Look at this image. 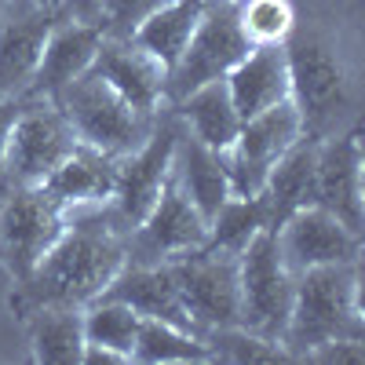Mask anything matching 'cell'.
I'll use <instances>...</instances> for the list:
<instances>
[{
    "instance_id": "cell-17",
    "label": "cell",
    "mask_w": 365,
    "mask_h": 365,
    "mask_svg": "<svg viewBox=\"0 0 365 365\" xmlns=\"http://www.w3.org/2000/svg\"><path fill=\"white\" fill-rule=\"evenodd\" d=\"M103 37H106V34H103L99 26H91V22L55 19L51 29H48V41H44V51H41V63H37L34 84H29L26 96L55 99L70 81H77L81 73L91 70Z\"/></svg>"
},
{
    "instance_id": "cell-12",
    "label": "cell",
    "mask_w": 365,
    "mask_h": 365,
    "mask_svg": "<svg viewBox=\"0 0 365 365\" xmlns=\"http://www.w3.org/2000/svg\"><path fill=\"white\" fill-rule=\"evenodd\" d=\"M208 241V220L168 175L154 208L128 230V263H172Z\"/></svg>"
},
{
    "instance_id": "cell-14",
    "label": "cell",
    "mask_w": 365,
    "mask_h": 365,
    "mask_svg": "<svg viewBox=\"0 0 365 365\" xmlns=\"http://www.w3.org/2000/svg\"><path fill=\"white\" fill-rule=\"evenodd\" d=\"M365 150L361 128H347L340 135H329L318 143L314 158V205L332 212L340 223L361 234L365 227Z\"/></svg>"
},
{
    "instance_id": "cell-22",
    "label": "cell",
    "mask_w": 365,
    "mask_h": 365,
    "mask_svg": "<svg viewBox=\"0 0 365 365\" xmlns=\"http://www.w3.org/2000/svg\"><path fill=\"white\" fill-rule=\"evenodd\" d=\"M179 125L187 128L197 143H205L216 154H227L241 132V113L234 110V99L227 91V81H208L194 88L190 96L172 103Z\"/></svg>"
},
{
    "instance_id": "cell-8",
    "label": "cell",
    "mask_w": 365,
    "mask_h": 365,
    "mask_svg": "<svg viewBox=\"0 0 365 365\" xmlns=\"http://www.w3.org/2000/svg\"><path fill=\"white\" fill-rule=\"evenodd\" d=\"M179 303L187 311L197 336L212 329L237 325L241 318V292H237V256L223 249H194L168 263Z\"/></svg>"
},
{
    "instance_id": "cell-16",
    "label": "cell",
    "mask_w": 365,
    "mask_h": 365,
    "mask_svg": "<svg viewBox=\"0 0 365 365\" xmlns=\"http://www.w3.org/2000/svg\"><path fill=\"white\" fill-rule=\"evenodd\" d=\"M91 70H96L113 91H120L135 110L158 113L165 106L168 70L146 48H139L132 37H103Z\"/></svg>"
},
{
    "instance_id": "cell-5",
    "label": "cell",
    "mask_w": 365,
    "mask_h": 365,
    "mask_svg": "<svg viewBox=\"0 0 365 365\" xmlns=\"http://www.w3.org/2000/svg\"><path fill=\"white\" fill-rule=\"evenodd\" d=\"M237 292H241L237 325L282 344V332L292 311V296H296V274L285 267L278 252L274 227H263L237 252Z\"/></svg>"
},
{
    "instance_id": "cell-33",
    "label": "cell",
    "mask_w": 365,
    "mask_h": 365,
    "mask_svg": "<svg viewBox=\"0 0 365 365\" xmlns=\"http://www.w3.org/2000/svg\"><path fill=\"white\" fill-rule=\"evenodd\" d=\"M19 106H22V96L19 99H0V201H4L15 187L8 182V168H4V158H8V132L19 117Z\"/></svg>"
},
{
    "instance_id": "cell-9",
    "label": "cell",
    "mask_w": 365,
    "mask_h": 365,
    "mask_svg": "<svg viewBox=\"0 0 365 365\" xmlns=\"http://www.w3.org/2000/svg\"><path fill=\"white\" fill-rule=\"evenodd\" d=\"M77 146V132L55 99L22 96L19 117L8 132V182L11 187H41Z\"/></svg>"
},
{
    "instance_id": "cell-32",
    "label": "cell",
    "mask_w": 365,
    "mask_h": 365,
    "mask_svg": "<svg viewBox=\"0 0 365 365\" xmlns=\"http://www.w3.org/2000/svg\"><path fill=\"white\" fill-rule=\"evenodd\" d=\"M303 361H311V365H365V340H332V344H322Z\"/></svg>"
},
{
    "instance_id": "cell-24",
    "label": "cell",
    "mask_w": 365,
    "mask_h": 365,
    "mask_svg": "<svg viewBox=\"0 0 365 365\" xmlns=\"http://www.w3.org/2000/svg\"><path fill=\"white\" fill-rule=\"evenodd\" d=\"M29 354L37 365H81L84 354V311L41 307L22 318Z\"/></svg>"
},
{
    "instance_id": "cell-2",
    "label": "cell",
    "mask_w": 365,
    "mask_h": 365,
    "mask_svg": "<svg viewBox=\"0 0 365 365\" xmlns=\"http://www.w3.org/2000/svg\"><path fill=\"white\" fill-rule=\"evenodd\" d=\"M292 103L307 139H329L358 125V73L340 34L329 26H299L285 41Z\"/></svg>"
},
{
    "instance_id": "cell-3",
    "label": "cell",
    "mask_w": 365,
    "mask_h": 365,
    "mask_svg": "<svg viewBox=\"0 0 365 365\" xmlns=\"http://www.w3.org/2000/svg\"><path fill=\"white\" fill-rule=\"evenodd\" d=\"M332 340H365L361 259L314 267L296 278L282 347L292 354V361H303L314 347Z\"/></svg>"
},
{
    "instance_id": "cell-25",
    "label": "cell",
    "mask_w": 365,
    "mask_h": 365,
    "mask_svg": "<svg viewBox=\"0 0 365 365\" xmlns=\"http://www.w3.org/2000/svg\"><path fill=\"white\" fill-rule=\"evenodd\" d=\"M201 11H205V0H165L158 11H150L135 26L132 41L146 48L165 70H172L179 63L182 48L190 44L194 29L201 22Z\"/></svg>"
},
{
    "instance_id": "cell-13",
    "label": "cell",
    "mask_w": 365,
    "mask_h": 365,
    "mask_svg": "<svg viewBox=\"0 0 365 365\" xmlns=\"http://www.w3.org/2000/svg\"><path fill=\"white\" fill-rule=\"evenodd\" d=\"M274 237H278V252H282L285 267L296 278L314 267L361 259V234L351 230L347 223H340L322 205L296 208L292 216H285L274 227Z\"/></svg>"
},
{
    "instance_id": "cell-31",
    "label": "cell",
    "mask_w": 365,
    "mask_h": 365,
    "mask_svg": "<svg viewBox=\"0 0 365 365\" xmlns=\"http://www.w3.org/2000/svg\"><path fill=\"white\" fill-rule=\"evenodd\" d=\"M165 0H103V34L106 37H132L135 26L150 15L158 11Z\"/></svg>"
},
{
    "instance_id": "cell-6",
    "label": "cell",
    "mask_w": 365,
    "mask_h": 365,
    "mask_svg": "<svg viewBox=\"0 0 365 365\" xmlns=\"http://www.w3.org/2000/svg\"><path fill=\"white\" fill-rule=\"evenodd\" d=\"M252 44L245 41L237 26V4L234 0H205L201 22L194 29L190 44L182 48L179 63L168 70L165 81V106L179 103L182 96H190L194 88L208 81H223L241 58H245Z\"/></svg>"
},
{
    "instance_id": "cell-20",
    "label": "cell",
    "mask_w": 365,
    "mask_h": 365,
    "mask_svg": "<svg viewBox=\"0 0 365 365\" xmlns=\"http://www.w3.org/2000/svg\"><path fill=\"white\" fill-rule=\"evenodd\" d=\"M106 299H120L139 314V318H150V322H168V325H179V329H190V318L179 303V292H175V278L168 263H125L120 274L106 285L103 292Z\"/></svg>"
},
{
    "instance_id": "cell-26",
    "label": "cell",
    "mask_w": 365,
    "mask_h": 365,
    "mask_svg": "<svg viewBox=\"0 0 365 365\" xmlns=\"http://www.w3.org/2000/svg\"><path fill=\"white\" fill-rule=\"evenodd\" d=\"M132 361L143 365H182V361H212L208 344L190 329H179L168 322H150L143 318Z\"/></svg>"
},
{
    "instance_id": "cell-11",
    "label": "cell",
    "mask_w": 365,
    "mask_h": 365,
    "mask_svg": "<svg viewBox=\"0 0 365 365\" xmlns=\"http://www.w3.org/2000/svg\"><path fill=\"white\" fill-rule=\"evenodd\" d=\"M303 139V120L292 99L270 106L249 120H241V132L234 146L223 154L227 179H230V194L237 197H256L263 190V182L270 168L278 165L289 150Z\"/></svg>"
},
{
    "instance_id": "cell-10",
    "label": "cell",
    "mask_w": 365,
    "mask_h": 365,
    "mask_svg": "<svg viewBox=\"0 0 365 365\" xmlns=\"http://www.w3.org/2000/svg\"><path fill=\"white\" fill-rule=\"evenodd\" d=\"M175 139H179V117L172 106H161V113L154 120V132L132 154L117 158V179H113V194H110L106 208L125 230H132L154 208L161 187L168 182Z\"/></svg>"
},
{
    "instance_id": "cell-28",
    "label": "cell",
    "mask_w": 365,
    "mask_h": 365,
    "mask_svg": "<svg viewBox=\"0 0 365 365\" xmlns=\"http://www.w3.org/2000/svg\"><path fill=\"white\" fill-rule=\"evenodd\" d=\"M263 227H270V223H267V205H263V197H259V194H256V197H237V194H230V197L220 205L216 216L208 220V241H205V245L237 256Z\"/></svg>"
},
{
    "instance_id": "cell-30",
    "label": "cell",
    "mask_w": 365,
    "mask_h": 365,
    "mask_svg": "<svg viewBox=\"0 0 365 365\" xmlns=\"http://www.w3.org/2000/svg\"><path fill=\"white\" fill-rule=\"evenodd\" d=\"M237 26L252 48L285 44L296 29V4L292 0H234Z\"/></svg>"
},
{
    "instance_id": "cell-34",
    "label": "cell",
    "mask_w": 365,
    "mask_h": 365,
    "mask_svg": "<svg viewBox=\"0 0 365 365\" xmlns=\"http://www.w3.org/2000/svg\"><path fill=\"white\" fill-rule=\"evenodd\" d=\"M55 19H73V22L99 26V19H103V0H58V4H55ZM99 29H103V26H99Z\"/></svg>"
},
{
    "instance_id": "cell-15",
    "label": "cell",
    "mask_w": 365,
    "mask_h": 365,
    "mask_svg": "<svg viewBox=\"0 0 365 365\" xmlns=\"http://www.w3.org/2000/svg\"><path fill=\"white\" fill-rule=\"evenodd\" d=\"M55 11L37 0H0V99L29 91Z\"/></svg>"
},
{
    "instance_id": "cell-27",
    "label": "cell",
    "mask_w": 365,
    "mask_h": 365,
    "mask_svg": "<svg viewBox=\"0 0 365 365\" xmlns=\"http://www.w3.org/2000/svg\"><path fill=\"white\" fill-rule=\"evenodd\" d=\"M139 325H143V318L128 307V303L99 296L96 303H88V307H84V344L106 347V351L120 354V358L132 365Z\"/></svg>"
},
{
    "instance_id": "cell-19",
    "label": "cell",
    "mask_w": 365,
    "mask_h": 365,
    "mask_svg": "<svg viewBox=\"0 0 365 365\" xmlns=\"http://www.w3.org/2000/svg\"><path fill=\"white\" fill-rule=\"evenodd\" d=\"M113 179H117V158L77 143L41 187L73 216L84 208H103L113 194Z\"/></svg>"
},
{
    "instance_id": "cell-23",
    "label": "cell",
    "mask_w": 365,
    "mask_h": 365,
    "mask_svg": "<svg viewBox=\"0 0 365 365\" xmlns=\"http://www.w3.org/2000/svg\"><path fill=\"white\" fill-rule=\"evenodd\" d=\"M314 158H318V139L303 135L289 154L270 168L263 190H259L270 227H278L296 208L314 205Z\"/></svg>"
},
{
    "instance_id": "cell-4",
    "label": "cell",
    "mask_w": 365,
    "mask_h": 365,
    "mask_svg": "<svg viewBox=\"0 0 365 365\" xmlns=\"http://www.w3.org/2000/svg\"><path fill=\"white\" fill-rule=\"evenodd\" d=\"M58 110L66 113V120L77 132V143L103 150L110 158H125L154 132L158 113L135 110L120 91H113L96 70L81 73L77 81H70L63 91L55 96Z\"/></svg>"
},
{
    "instance_id": "cell-1",
    "label": "cell",
    "mask_w": 365,
    "mask_h": 365,
    "mask_svg": "<svg viewBox=\"0 0 365 365\" xmlns=\"http://www.w3.org/2000/svg\"><path fill=\"white\" fill-rule=\"evenodd\" d=\"M128 263V230L120 227L110 208L73 212L63 237L48 249L34 274L11 285L8 307L22 322L41 307H73L84 311L96 303L106 285Z\"/></svg>"
},
{
    "instance_id": "cell-29",
    "label": "cell",
    "mask_w": 365,
    "mask_h": 365,
    "mask_svg": "<svg viewBox=\"0 0 365 365\" xmlns=\"http://www.w3.org/2000/svg\"><path fill=\"white\" fill-rule=\"evenodd\" d=\"M208 344L212 361H227V365H274V361H292V354L278 344L267 340L259 332H249L245 325H227V329H212L201 336Z\"/></svg>"
},
{
    "instance_id": "cell-7",
    "label": "cell",
    "mask_w": 365,
    "mask_h": 365,
    "mask_svg": "<svg viewBox=\"0 0 365 365\" xmlns=\"http://www.w3.org/2000/svg\"><path fill=\"white\" fill-rule=\"evenodd\" d=\"M70 212L44 187H15L0 201V267L11 285L29 278L48 249L63 237Z\"/></svg>"
},
{
    "instance_id": "cell-18",
    "label": "cell",
    "mask_w": 365,
    "mask_h": 365,
    "mask_svg": "<svg viewBox=\"0 0 365 365\" xmlns=\"http://www.w3.org/2000/svg\"><path fill=\"white\" fill-rule=\"evenodd\" d=\"M241 120H249L270 106L292 99V77H289V55L285 44H263L249 48L245 58L223 77Z\"/></svg>"
},
{
    "instance_id": "cell-21",
    "label": "cell",
    "mask_w": 365,
    "mask_h": 365,
    "mask_svg": "<svg viewBox=\"0 0 365 365\" xmlns=\"http://www.w3.org/2000/svg\"><path fill=\"white\" fill-rule=\"evenodd\" d=\"M172 179L179 182V190L194 201V208L205 220L216 216L220 205L230 197V179H227L223 154L197 143L182 125H179L175 154H172Z\"/></svg>"
}]
</instances>
